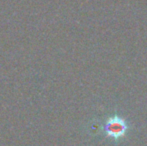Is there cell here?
<instances>
[{
	"instance_id": "cell-1",
	"label": "cell",
	"mask_w": 147,
	"mask_h": 146,
	"mask_svg": "<svg viewBox=\"0 0 147 146\" xmlns=\"http://www.w3.org/2000/svg\"><path fill=\"white\" fill-rule=\"evenodd\" d=\"M127 129L128 126L125 120L117 115L110 117L103 127L105 134L114 140L123 138L127 133Z\"/></svg>"
}]
</instances>
